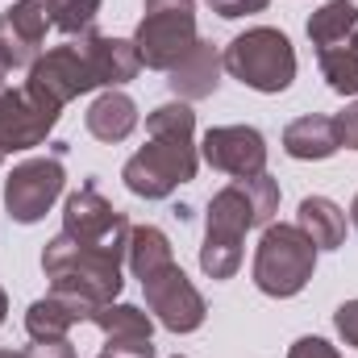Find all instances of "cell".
I'll use <instances>...</instances> for the list:
<instances>
[{
    "label": "cell",
    "mask_w": 358,
    "mask_h": 358,
    "mask_svg": "<svg viewBox=\"0 0 358 358\" xmlns=\"http://www.w3.org/2000/svg\"><path fill=\"white\" fill-rule=\"evenodd\" d=\"M92 313H96V304H88L84 296H71V292H55V287H50V296H42V300L29 304V313H25V334H29L34 342L67 338V329L80 325V321H92Z\"/></svg>",
    "instance_id": "cell-16"
},
{
    "label": "cell",
    "mask_w": 358,
    "mask_h": 358,
    "mask_svg": "<svg viewBox=\"0 0 358 358\" xmlns=\"http://www.w3.org/2000/svg\"><path fill=\"white\" fill-rule=\"evenodd\" d=\"M0 358H25V355H17V350H0Z\"/></svg>",
    "instance_id": "cell-35"
},
{
    "label": "cell",
    "mask_w": 358,
    "mask_h": 358,
    "mask_svg": "<svg viewBox=\"0 0 358 358\" xmlns=\"http://www.w3.org/2000/svg\"><path fill=\"white\" fill-rule=\"evenodd\" d=\"M176 358H183V355H176Z\"/></svg>",
    "instance_id": "cell-38"
},
{
    "label": "cell",
    "mask_w": 358,
    "mask_h": 358,
    "mask_svg": "<svg viewBox=\"0 0 358 358\" xmlns=\"http://www.w3.org/2000/svg\"><path fill=\"white\" fill-rule=\"evenodd\" d=\"M271 0H208V8L217 13V17H225V21H234V17H250V13H263Z\"/></svg>",
    "instance_id": "cell-27"
},
{
    "label": "cell",
    "mask_w": 358,
    "mask_h": 358,
    "mask_svg": "<svg viewBox=\"0 0 358 358\" xmlns=\"http://www.w3.org/2000/svg\"><path fill=\"white\" fill-rule=\"evenodd\" d=\"M8 71H13V67H8V59H4V50H0V88H4V80H8Z\"/></svg>",
    "instance_id": "cell-32"
},
{
    "label": "cell",
    "mask_w": 358,
    "mask_h": 358,
    "mask_svg": "<svg viewBox=\"0 0 358 358\" xmlns=\"http://www.w3.org/2000/svg\"><path fill=\"white\" fill-rule=\"evenodd\" d=\"M63 234L88 250H113V255H125L129 246V221L125 213H117L100 192L96 183H84L80 192L67 196L63 204Z\"/></svg>",
    "instance_id": "cell-7"
},
{
    "label": "cell",
    "mask_w": 358,
    "mask_h": 358,
    "mask_svg": "<svg viewBox=\"0 0 358 358\" xmlns=\"http://www.w3.org/2000/svg\"><path fill=\"white\" fill-rule=\"evenodd\" d=\"M242 267V238H225L204 229V246H200V271L208 279H234Z\"/></svg>",
    "instance_id": "cell-24"
},
{
    "label": "cell",
    "mask_w": 358,
    "mask_h": 358,
    "mask_svg": "<svg viewBox=\"0 0 358 358\" xmlns=\"http://www.w3.org/2000/svg\"><path fill=\"white\" fill-rule=\"evenodd\" d=\"M283 150H287V159H300V163H321V159H334V155L342 150L338 121H334V117H325V113L296 117V121L283 129Z\"/></svg>",
    "instance_id": "cell-17"
},
{
    "label": "cell",
    "mask_w": 358,
    "mask_h": 358,
    "mask_svg": "<svg viewBox=\"0 0 358 358\" xmlns=\"http://www.w3.org/2000/svg\"><path fill=\"white\" fill-rule=\"evenodd\" d=\"M80 50L88 59V71L96 80V88H121L142 71L138 46L134 38H108V34H84Z\"/></svg>",
    "instance_id": "cell-14"
},
{
    "label": "cell",
    "mask_w": 358,
    "mask_h": 358,
    "mask_svg": "<svg viewBox=\"0 0 358 358\" xmlns=\"http://www.w3.org/2000/svg\"><path fill=\"white\" fill-rule=\"evenodd\" d=\"M55 125H59V113L42 108L25 88H0V155L42 146Z\"/></svg>",
    "instance_id": "cell-12"
},
{
    "label": "cell",
    "mask_w": 358,
    "mask_h": 358,
    "mask_svg": "<svg viewBox=\"0 0 358 358\" xmlns=\"http://www.w3.org/2000/svg\"><path fill=\"white\" fill-rule=\"evenodd\" d=\"M92 88H96V80H92L80 42H67V46H55V50L38 55L29 76H25V92L50 113H63V104H71L76 96H84Z\"/></svg>",
    "instance_id": "cell-8"
},
{
    "label": "cell",
    "mask_w": 358,
    "mask_h": 358,
    "mask_svg": "<svg viewBox=\"0 0 358 358\" xmlns=\"http://www.w3.org/2000/svg\"><path fill=\"white\" fill-rule=\"evenodd\" d=\"M355 42H358V29H355Z\"/></svg>",
    "instance_id": "cell-36"
},
{
    "label": "cell",
    "mask_w": 358,
    "mask_h": 358,
    "mask_svg": "<svg viewBox=\"0 0 358 358\" xmlns=\"http://www.w3.org/2000/svg\"><path fill=\"white\" fill-rule=\"evenodd\" d=\"M84 121H88V134L96 142L117 146V142H125L138 129V104H134V96H125L121 88H104L92 100Z\"/></svg>",
    "instance_id": "cell-18"
},
{
    "label": "cell",
    "mask_w": 358,
    "mask_h": 358,
    "mask_svg": "<svg viewBox=\"0 0 358 358\" xmlns=\"http://www.w3.org/2000/svg\"><path fill=\"white\" fill-rule=\"evenodd\" d=\"M221 71H225L221 50H217L213 42L196 38V46L167 71V76H171L167 88L176 92V100H187V104H192V100H204V96H213V92L221 88Z\"/></svg>",
    "instance_id": "cell-15"
},
{
    "label": "cell",
    "mask_w": 358,
    "mask_h": 358,
    "mask_svg": "<svg viewBox=\"0 0 358 358\" xmlns=\"http://www.w3.org/2000/svg\"><path fill=\"white\" fill-rule=\"evenodd\" d=\"M142 292H146V308L150 317L171 329V334H196L204 325V296L196 292V283L183 275L179 263H167L163 271L146 275L142 279Z\"/></svg>",
    "instance_id": "cell-10"
},
{
    "label": "cell",
    "mask_w": 358,
    "mask_h": 358,
    "mask_svg": "<svg viewBox=\"0 0 358 358\" xmlns=\"http://www.w3.org/2000/svg\"><path fill=\"white\" fill-rule=\"evenodd\" d=\"M196 0H146V17L138 21L134 46L142 67L171 71L196 46Z\"/></svg>",
    "instance_id": "cell-5"
},
{
    "label": "cell",
    "mask_w": 358,
    "mask_h": 358,
    "mask_svg": "<svg viewBox=\"0 0 358 358\" xmlns=\"http://www.w3.org/2000/svg\"><path fill=\"white\" fill-rule=\"evenodd\" d=\"M334 325H338L342 342L358 350V300H346V304H342V308L334 313Z\"/></svg>",
    "instance_id": "cell-28"
},
{
    "label": "cell",
    "mask_w": 358,
    "mask_h": 358,
    "mask_svg": "<svg viewBox=\"0 0 358 358\" xmlns=\"http://www.w3.org/2000/svg\"><path fill=\"white\" fill-rule=\"evenodd\" d=\"M296 225L313 238L317 250H338L346 246V213L329 196H304L296 208Z\"/></svg>",
    "instance_id": "cell-19"
},
{
    "label": "cell",
    "mask_w": 358,
    "mask_h": 358,
    "mask_svg": "<svg viewBox=\"0 0 358 358\" xmlns=\"http://www.w3.org/2000/svg\"><path fill=\"white\" fill-rule=\"evenodd\" d=\"M121 259L125 255H113V250H88L80 242H71L67 234H55L42 250V271L50 279L55 292H71V296H84L88 304H113L125 287L121 279Z\"/></svg>",
    "instance_id": "cell-2"
},
{
    "label": "cell",
    "mask_w": 358,
    "mask_h": 358,
    "mask_svg": "<svg viewBox=\"0 0 358 358\" xmlns=\"http://www.w3.org/2000/svg\"><path fill=\"white\" fill-rule=\"evenodd\" d=\"M287 358H342V355H338V346H329L325 338H296L292 350H287Z\"/></svg>",
    "instance_id": "cell-29"
},
{
    "label": "cell",
    "mask_w": 358,
    "mask_h": 358,
    "mask_svg": "<svg viewBox=\"0 0 358 358\" xmlns=\"http://www.w3.org/2000/svg\"><path fill=\"white\" fill-rule=\"evenodd\" d=\"M104 355L108 358H155L150 338H104Z\"/></svg>",
    "instance_id": "cell-26"
},
{
    "label": "cell",
    "mask_w": 358,
    "mask_h": 358,
    "mask_svg": "<svg viewBox=\"0 0 358 358\" xmlns=\"http://www.w3.org/2000/svg\"><path fill=\"white\" fill-rule=\"evenodd\" d=\"M25 358H80L76 355V346L67 342V338H46V342H34L29 350H21Z\"/></svg>",
    "instance_id": "cell-30"
},
{
    "label": "cell",
    "mask_w": 358,
    "mask_h": 358,
    "mask_svg": "<svg viewBox=\"0 0 358 358\" xmlns=\"http://www.w3.org/2000/svg\"><path fill=\"white\" fill-rule=\"evenodd\" d=\"M279 213V179L263 176H246L225 183L213 200H208V213H204V229L213 234H225V238H246L250 229H267Z\"/></svg>",
    "instance_id": "cell-6"
},
{
    "label": "cell",
    "mask_w": 358,
    "mask_h": 358,
    "mask_svg": "<svg viewBox=\"0 0 358 358\" xmlns=\"http://www.w3.org/2000/svg\"><path fill=\"white\" fill-rule=\"evenodd\" d=\"M321 76H325V84L338 92V96L358 100V42L355 38L321 50Z\"/></svg>",
    "instance_id": "cell-23"
},
{
    "label": "cell",
    "mask_w": 358,
    "mask_h": 358,
    "mask_svg": "<svg viewBox=\"0 0 358 358\" xmlns=\"http://www.w3.org/2000/svg\"><path fill=\"white\" fill-rule=\"evenodd\" d=\"M92 325L104 334V338H150L155 334V317L142 313L138 304H100L92 313Z\"/></svg>",
    "instance_id": "cell-22"
},
{
    "label": "cell",
    "mask_w": 358,
    "mask_h": 358,
    "mask_svg": "<svg viewBox=\"0 0 358 358\" xmlns=\"http://www.w3.org/2000/svg\"><path fill=\"white\" fill-rule=\"evenodd\" d=\"M63 155H46V159H25L17 163L4 179V208L17 225H34L42 221L55 200L63 196Z\"/></svg>",
    "instance_id": "cell-9"
},
{
    "label": "cell",
    "mask_w": 358,
    "mask_h": 358,
    "mask_svg": "<svg viewBox=\"0 0 358 358\" xmlns=\"http://www.w3.org/2000/svg\"><path fill=\"white\" fill-rule=\"evenodd\" d=\"M350 4H355V0H350Z\"/></svg>",
    "instance_id": "cell-39"
},
{
    "label": "cell",
    "mask_w": 358,
    "mask_h": 358,
    "mask_svg": "<svg viewBox=\"0 0 358 358\" xmlns=\"http://www.w3.org/2000/svg\"><path fill=\"white\" fill-rule=\"evenodd\" d=\"M196 113L187 100H167L146 117V146L121 167V179L142 200H167L179 183L196 179Z\"/></svg>",
    "instance_id": "cell-1"
},
{
    "label": "cell",
    "mask_w": 358,
    "mask_h": 358,
    "mask_svg": "<svg viewBox=\"0 0 358 358\" xmlns=\"http://www.w3.org/2000/svg\"><path fill=\"white\" fill-rule=\"evenodd\" d=\"M338 134H342V146H350V150H358V100H350L338 117Z\"/></svg>",
    "instance_id": "cell-31"
},
{
    "label": "cell",
    "mask_w": 358,
    "mask_h": 358,
    "mask_svg": "<svg viewBox=\"0 0 358 358\" xmlns=\"http://www.w3.org/2000/svg\"><path fill=\"white\" fill-rule=\"evenodd\" d=\"M100 4L104 0H46V13H50V25L63 34H92Z\"/></svg>",
    "instance_id": "cell-25"
},
{
    "label": "cell",
    "mask_w": 358,
    "mask_h": 358,
    "mask_svg": "<svg viewBox=\"0 0 358 358\" xmlns=\"http://www.w3.org/2000/svg\"><path fill=\"white\" fill-rule=\"evenodd\" d=\"M313 271H317L313 238L300 225L271 221L259 238V250H255V287L263 296L287 300V296H300L308 287Z\"/></svg>",
    "instance_id": "cell-4"
},
{
    "label": "cell",
    "mask_w": 358,
    "mask_h": 358,
    "mask_svg": "<svg viewBox=\"0 0 358 358\" xmlns=\"http://www.w3.org/2000/svg\"><path fill=\"white\" fill-rule=\"evenodd\" d=\"M200 155L208 167L225 171L234 179L246 176H263L267 171V138L255 125H217L204 134Z\"/></svg>",
    "instance_id": "cell-11"
},
{
    "label": "cell",
    "mask_w": 358,
    "mask_h": 358,
    "mask_svg": "<svg viewBox=\"0 0 358 358\" xmlns=\"http://www.w3.org/2000/svg\"><path fill=\"white\" fill-rule=\"evenodd\" d=\"M4 317H8V296H4V287H0V325H4Z\"/></svg>",
    "instance_id": "cell-33"
},
{
    "label": "cell",
    "mask_w": 358,
    "mask_h": 358,
    "mask_svg": "<svg viewBox=\"0 0 358 358\" xmlns=\"http://www.w3.org/2000/svg\"><path fill=\"white\" fill-rule=\"evenodd\" d=\"M50 29V13L46 0H13V8L0 13V50L8 59V67H34V59L42 55Z\"/></svg>",
    "instance_id": "cell-13"
},
{
    "label": "cell",
    "mask_w": 358,
    "mask_h": 358,
    "mask_svg": "<svg viewBox=\"0 0 358 358\" xmlns=\"http://www.w3.org/2000/svg\"><path fill=\"white\" fill-rule=\"evenodd\" d=\"M0 163H4V155H0Z\"/></svg>",
    "instance_id": "cell-37"
},
{
    "label": "cell",
    "mask_w": 358,
    "mask_h": 358,
    "mask_svg": "<svg viewBox=\"0 0 358 358\" xmlns=\"http://www.w3.org/2000/svg\"><path fill=\"white\" fill-rule=\"evenodd\" d=\"M358 29V8L350 0H325L313 17H308V38L313 46H338V42H350Z\"/></svg>",
    "instance_id": "cell-21"
},
{
    "label": "cell",
    "mask_w": 358,
    "mask_h": 358,
    "mask_svg": "<svg viewBox=\"0 0 358 358\" xmlns=\"http://www.w3.org/2000/svg\"><path fill=\"white\" fill-rule=\"evenodd\" d=\"M221 63L238 84L263 92V96L287 92L296 80V50H292L287 34L271 29V25H255V29L238 34L221 50Z\"/></svg>",
    "instance_id": "cell-3"
},
{
    "label": "cell",
    "mask_w": 358,
    "mask_h": 358,
    "mask_svg": "<svg viewBox=\"0 0 358 358\" xmlns=\"http://www.w3.org/2000/svg\"><path fill=\"white\" fill-rule=\"evenodd\" d=\"M350 225L358 229V196H355V204H350Z\"/></svg>",
    "instance_id": "cell-34"
},
{
    "label": "cell",
    "mask_w": 358,
    "mask_h": 358,
    "mask_svg": "<svg viewBox=\"0 0 358 358\" xmlns=\"http://www.w3.org/2000/svg\"><path fill=\"white\" fill-rule=\"evenodd\" d=\"M125 259L129 271L138 279L163 271L167 263H176V250H171V238L159 229V225H129V246H125Z\"/></svg>",
    "instance_id": "cell-20"
}]
</instances>
